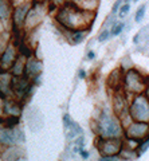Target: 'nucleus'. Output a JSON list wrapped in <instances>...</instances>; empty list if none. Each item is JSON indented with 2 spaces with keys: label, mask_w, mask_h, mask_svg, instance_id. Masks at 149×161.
Returning <instances> with one entry per match:
<instances>
[{
  "label": "nucleus",
  "mask_w": 149,
  "mask_h": 161,
  "mask_svg": "<svg viewBox=\"0 0 149 161\" xmlns=\"http://www.w3.org/2000/svg\"><path fill=\"white\" fill-rule=\"evenodd\" d=\"M98 124V137L103 138H122L125 136V128L121 124L120 118L116 114H112L102 110V113L99 114V118L97 119Z\"/></svg>",
  "instance_id": "nucleus-1"
},
{
  "label": "nucleus",
  "mask_w": 149,
  "mask_h": 161,
  "mask_svg": "<svg viewBox=\"0 0 149 161\" xmlns=\"http://www.w3.org/2000/svg\"><path fill=\"white\" fill-rule=\"evenodd\" d=\"M86 14V11H79L77 7H69V6H64L61 11H59L57 19L59 20L61 26H63L64 28H69V30H81L85 24V16L83 15Z\"/></svg>",
  "instance_id": "nucleus-2"
},
{
  "label": "nucleus",
  "mask_w": 149,
  "mask_h": 161,
  "mask_svg": "<svg viewBox=\"0 0 149 161\" xmlns=\"http://www.w3.org/2000/svg\"><path fill=\"white\" fill-rule=\"evenodd\" d=\"M124 92L132 94L133 97L144 93L146 89V78L142 77L141 73L136 69H129L124 75Z\"/></svg>",
  "instance_id": "nucleus-3"
},
{
  "label": "nucleus",
  "mask_w": 149,
  "mask_h": 161,
  "mask_svg": "<svg viewBox=\"0 0 149 161\" xmlns=\"http://www.w3.org/2000/svg\"><path fill=\"white\" fill-rule=\"evenodd\" d=\"M129 114L133 121L149 122V99L144 93L133 97L129 105Z\"/></svg>",
  "instance_id": "nucleus-4"
},
{
  "label": "nucleus",
  "mask_w": 149,
  "mask_h": 161,
  "mask_svg": "<svg viewBox=\"0 0 149 161\" xmlns=\"http://www.w3.org/2000/svg\"><path fill=\"white\" fill-rule=\"evenodd\" d=\"M124 148L122 138H103L98 137L97 140V149L101 156H118Z\"/></svg>",
  "instance_id": "nucleus-5"
},
{
  "label": "nucleus",
  "mask_w": 149,
  "mask_h": 161,
  "mask_svg": "<svg viewBox=\"0 0 149 161\" xmlns=\"http://www.w3.org/2000/svg\"><path fill=\"white\" fill-rule=\"evenodd\" d=\"M129 105L130 103L128 101V94L122 89L116 90L113 95V112L120 118V121L129 115Z\"/></svg>",
  "instance_id": "nucleus-6"
},
{
  "label": "nucleus",
  "mask_w": 149,
  "mask_h": 161,
  "mask_svg": "<svg viewBox=\"0 0 149 161\" xmlns=\"http://www.w3.org/2000/svg\"><path fill=\"white\" fill-rule=\"evenodd\" d=\"M125 137L137 140L142 144L149 137V122L133 121L130 125H128L125 128Z\"/></svg>",
  "instance_id": "nucleus-7"
},
{
  "label": "nucleus",
  "mask_w": 149,
  "mask_h": 161,
  "mask_svg": "<svg viewBox=\"0 0 149 161\" xmlns=\"http://www.w3.org/2000/svg\"><path fill=\"white\" fill-rule=\"evenodd\" d=\"M43 64L41 60H38L35 58H28L26 60V67H24V77H27L30 79H32L34 77H36L42 73Z\"/></svg>",
  "instance_id": "nucleus-8"
},
{
  "label": "nucleus",
  "mask_w": 149,
  "mask_h": 161,
  "mask_svg": "<svg viewBox=\"0 0 149 161\" xmlns=\"http://www.w3.org/2000/svg\"><path fill=\"white\" fill-rule=\"evenodd\" d=\"M0 142L7 145V147H12V145L18 144L16 136L12 128H0Z\"/></svg>",
  "instance_id": "nucleus-9"
},
{
  "label": "nucleus",
  "mask_w": 149,
  "mask_h": 161,
  "mask_svg": "<svg viewBox=\"0 0 149 161\" xmlns=\"http://www.w3.org/2000/svg\"><path fill=\"white\" fill-rule=\"evenodd\" d=\"M22 158H24V150L19 147H14V145L4 152L2 157L3 161H20Z\"/></svg>",
  "instance_id": "nucleus-10"
},
{
  "label": "nucleus",
  "mask_w": 149,
  "mask_h": 161,
  "mask_svg": "<svg viewBox=\"0 0 149 161\" xmlns=\"http://www.w3.org/2000/svg\"><path fill=\"white\" fill-rule=\"evenodd\" d=\"M140 153H138V150L137 149H132V148H128V147H125L124 145V148L121 149V152L118 153V157H120L121 160H124V161H132V160H136V158H138L140 157Z\"/></svg>",
  "instance_id": "nucleus-11"
},
{
  "label": "nucleus",
  "mask_w": 149,
  "mask_h": 161,
  "mask_svg": "<svg viewBox=\"0 0 149 161\" xmlns=\"http://www.w3.org/2000/svg\"><path fill=\"white\" fill-rule=\"evenodd\" d=\"M108 80L112 87H114L116 90H120V83H124V77L121 75V69H117V70H114V71H112Z\"/></svg>",
  "instance_id": "nucleus-12"
},
{
  "label": "nucleus",
  "mask_w": 149,
  "mask_h": 161,
  "mask_svg": "<svg viewBox=\"0 0 149 161\" xmlns=\"http://www.w3.org/2000/svg\"><path fill=\"white\" fill-rule=\"evenodd\" d=\"M12 85L11 80V75L8 73H2L0 74V93L2 94H7L9 93V87Z\"/></svg>",
  "instance_id": "nucleus-13"
},
{
  "label": "nucleus",
  "mask_w": 149,
  "mask_h": 161,
  "mask_svg": "<svg viewBox=\"0 0 149 161\" xmlns=\"http://www.w3.org/2000/svg\"><path fill=\"white\" fill-rule=\"evenodd\" d=\"M89 30L90 28H87L86 31H82V30H74V31H71V34H70V43L71 44H79L81 42H83V39H85L86 34L89 32Z\"/></svg>",
  "instance_id": "nucleus-14"
},
{
  "label": "nucleus",
  "mask_w": 149,
  "mask_h": 161,
  "mask_svg": "<svg viewBox=\"0 0 149 161\" xmlns=\"http://www.w3.org/2000/svg\"><path fill=\"white\" fill-rule=\"evenodd\" d=\"M24 67H26V60L23 59V57H19L18 59H15V64L12 67V73L16 77H20L22 74H24Z\"/></svg>",
  "instance_id": "nucleus-15"
},
{
  "label": "nucleus",
  "mask_w": 149,
  "mask_h": 161,
  "mask_svg": "<svg viewBox=\"0 0 149 161\" xmlns=\"http://www.w3.org/2000/svg\"><path fill=\"white\" fill-rule=\"evenodd\" d=\"M14 62H15V50L12 47H8L2 58V63H3V66H9Z\"/></svg>",
  "instance_id": "nucleus-16"
},
{
  "label": "nucleus",
  "mask_w": 149,
  "mask_h": 161,
  "mask_svg": "<svg viewBox=\"0 0 149 161\" xmlns=\"http://www.w3.org/2000/svg\"><path fill=\"white\" fill-rule=\"evenodd\" d=\"M27 14H28V7L24 6V7H19L15 12V23L16 24H22L24 20L27 18Z\"/></svg>",
  "instance_id": "nucleus-17"
},
{
  "label": "nucleus",
  "mask_w": 149,
  "mask_h": 161,
  "mask_svg": "<svg viewBox=\"0 0 149 161\" xmlns=\"http://www.w3.org/2000/svg\"><path fill=\"white\" fill-rule=\"evenodd\" d=\"M6 112L9 115H19V114H20V108H19V105L7 103L6 105Z\"/></svg>",
  "instance_id": "nucleus-18"
},
{
  "label": "nucleus",
  "mask_w": 149,
  "mask_h": 161,
  "mask_svg": "<svg viewBox=\"0 0 149 161\" xmlns=\"http://www.w3.org/2000/svg\"><path fill=\"white\" fill-rule=\"evenodd\" d=\"M145 11H146V4H142V6L140 7L136 11V16H135V20L137 23H140L141 20H142V18H144V15H145Z\"/></svg>",
  "instance_id": "nucleus-19"
},
{
  "label": "nucleus",
  "mask_w": 149,
  "mask_h": 161,
  "mask_svg": "<svg viewBox=\"0 0 149 161\" xmlns=\"http://www.w3.org/2000/svg\"><path fill=\"white\" fill-rule=\"evenodd\" d=\"M124 30V23H114L112 26V30H110V34L113 36H117V35H120L121 31Z\"/></svg>",
  "instance_id": "nucleus-20"
},
{
  "label": "nucleus",
  "mask_w": 149,
  "mask_h": 161,
  "mask_svg": "<svg viewBox=\"0 0 149 161\" xmlns=\"http://www.w3.org/2000/svg\"><path fill=\"white\" fill-rule=\"evenodd\" d=\"M110 35H112V34H110V31H109V30H106V28L102 30V32L98 35V42H101V43L105 42V40L109 39V36H110Z\"/></svg>",
  "instance_id": "nucleus-21"
},
{
  "label": "nucleus",
  "mask_w": 149,
  "mask_h": 161,
  "mask_svg": "<svg viewBox=\"0 0 149 161\" xmlns=\"http://www.w3.org/2000/svg\"><path fill=\"white\" fill-rule=\"evenodd\" d=\"M14 132H15V136H16V141H18V144L20 142V144H23L24 142V134H23V132L19 128H14Z\"/></svg>",
  "instance_id": "nucleus-22"
},
{
  "label": "nucleus",
  "mask_w": 149,
  "mask_h": 161,
  "mask_svg": "<svg viewBox=\"0 0 149 161\" xmlns=\"http://www.w3.org/2000/svg\"><path fill=\"white\" fill-rule=\"evenodd\" d=\"M85 137H83V134H79L78 137H75V141H74V144L77 145V147H79L81 149H83V145H85Z\"/></svg>",
  "instance_id": "nucleus-23"
},
{
  "label": "nucleus",
  "mask_w": 149,
  "mask_h": 161,
  "mask_svg": "<svg viewBox=\"0 0 149 161\" xmlns=\"http://www.w3.org/2000/svg\"><path fill=\"white\" fill-rule=\"evenodd\" d=\"M98 161H122V160L117 157V156H101Z\"/></svg>",
  "instance_id": "nucleus-24"
},
{
  "label": "nucleus",
  "mask_w": 149,
  "mask_h": 161,
  "mask_svg": "<svg viewBox=\"0 0 149 161\" xmlns=\"http://www.w3.org/2000/svg\"><path fill=\"white\" fill-rule=\"evenodd\" d=\"M129 9H130V6L126 3V4H124L122 8H121V11H120V18H125L126 15L129 14Z\"/></svg>",
  "instance_id": "nucleus-25"
},
{
  "label": "nucleus",
  "mask_w": 149,
  "mask_h": 161,
  "mask_svg": "<svg viewBox=\"0 0 149 161\" xmlns=\"http://www.w3.org/2000/svg\"><path fill=\"white\" fill-rule=\"evenodd\" d=\"M71 118H70V115H69L67 113L66 114H64L63 115V126L64 128H66V129H69V128H70V124H71Z\"/></svg>",
  "instance_id": "nucleus-26"
},
{
  "label": "nucleus",
  "mask_w": 149,
  "mask_h": 161,
  "mask_svg": "<svg viewBox=\"0 0 149 161\" xmlns=\"http://www.w3.org/2000/svg\"><path fill=\"white\" fill-rule=\"evenodd\" d=\"M0 16L2 18H6L7 16V7L4 4L0 3Z\"/></svg>",
  "instance_id": "nucleus-27"
},
{
  "label": "nucleus",
  "mask_w": 149,
  "mask_h": 161,
  "mask_svg": "<svg viewBox=\"0 0 149 161\" xmlns=\"http://www.w3.org/2000/svg\"><path fill=\"white\" fill-rule=\"evenodd\" d=\"M122 3V0H117L116 3H114V6H113V8H112V14H116L118 9H120V4Z\"/></svg>",
  "instance_id": "nucleus-28"
},
{
  "label": "nucleus",
  "mask_w": 149,
  "mask_h": 161,
  "mask_svg": "<svg viewBox=\"0 0 149 161\" xmlns=\"http://www.w3.org/2000/svg\"><path fill=\"white\" fill-rule=\"evenodd\" d=\"M79 154H81V157H82L83 160H87L89 157H90V153H89L87 150H85V149H81V150H79Z\"/></svg>",
  "instance_id": "nucleus-29"
},
{
  "label": "nucleus",
  "mask_w": 149,
  "mask_h": 161,
  "mask_svg": "<svg viewBox=\"0 0 149 161\" xmlns=\"http://www.w3.org/2000/svg\"><path fill=\"white\" fill-rule=\"evenodd\" d=\"M78 78H79V79H85V78H86V70H85V69H79V71H78Z\"/></svg>",
  "instance_id": "nucleus-30"
},
{
  "label": "nucleus",
  "mask_w": 149,
  "mask_h": 161,
  "mask_svg": "<svg viewBox=\"0 0 149 161\" xmlns=\"http://www.w3.org/2000/svg\"><path fill=\"white\" fill-rule=\"evenodd\" d=\"M94 58H96V53H94V51H89L87 53V59L89 60H93Z\"/></svg>",
  "instance_id": "nucleus-31"
},
{
  "label": "nucleus",
  "mask_w": 149,
  "mask_h": 161,
  "mask_svg": "<svg viewBox=\"0 0 149 161\" xmlns=\"http://www.w3.org/2000/svg\"><path fill=\"white\" fill-rule=\"evenodd\" d=\"M133 42H135V43H138V42H140V34H137L136 36L133 38Z\"/></svg>",
  "instance_id": "nucleus-32"
},
{
  "label": "nucleus",
  "mask_w": 149,
  "mask_h": 161,
  "mask_svg": "<svg viewBox=\"0 0 149 161\" xmlns=\"http://www.w3.org/2000/svg\"><path fill=\"white\" fill-rule=\"evenodd\" d=\"M144 94H145V95H146V98L149 99V86H146V89L144 90Z\"/></svg>",
  "instance_id": "nucleus-33"
},
{
  "label": "nucleus",
  "mask_w": 149,
  "mask_h": 161,
  "mask_svg": "<svg viewBox=\"0 0 149 161\" xmlns=\"http://www.w3.org/2000/svg\"><path fill=\"white\" fill-rule=\"evenodd\" d=\"M2 113H3V108H2V102H0V115H2Z\"/></svg>",
  "instance_id": "nucleus-34"
},
{
  "label": "nucleus",
  "mask_w": 149,
  "mask_h": 161,
  "mask_svg": "<svg viewBox=\"0 0 149 161\" xmlns=\"http://www.w3.org/2000/svg\"><path fill=\"white\" fill-rule=\"evenodd\" d=\"M146 86H149V78H146Z\"/></svg>",
  "instance_id": "nucleus-35"
},
{
  "label": "nucleus",
  "mask_w": 149,
  "mask_h": 161,
  "mask_svg": "<svg viewBox=\"0 0 149 161\" xmlns=\"http://www.w3.org/2000/svg\"><path fill=\"white\" fill-rule=\"evenodd\" d=\"M126 2H130V0H126Z\"/></svg>",
  "instance_id": "nucleus-36"
},
{
  "label": "nucleus",
  "mask_w": 149,
  "mask_h": 161,
  "mask_svg": "<svg viewBox=\"0 0 149 161\" xmlns=\"http://www.w3.org/2000/svg\"><path fill=\"white\" fill-rule=\"evenodd\" d=\"M135 2H138V0H135Z\"/></svg>",
  "instance_id": "nucleus-37"
}]
</instances>
